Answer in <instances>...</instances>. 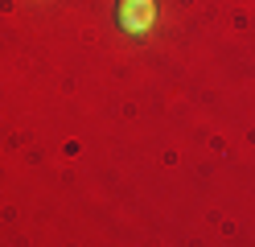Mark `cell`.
I'll return each instance as SVG.
<instances>
[{
    "label": "cell",
    "instance_id": "1",
    "mask_svg": "<svg viewBox=\"0 0 255 247\" xmlns=\"http://www.w3.org/2000/svg\"><path fill=\"white\" fill-rule=\"evenodd\" d=\"M156 25V4L152 0H120V29L124 33H148Z\"/></svg>",
    "mask_w": 255,
    "mask_h": 247
}]
</instances>
